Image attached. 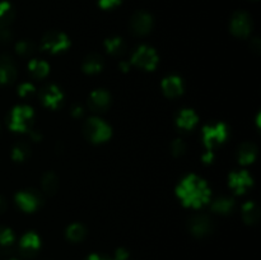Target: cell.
Here are the masks:
<instances>
[{
	"instance_id": "obj_1",
	"label": "cell",
	"mask_w": 261,
	"mask_h": 260,
	"mask_svg": "<svg viewBox=\"0 0 261 260\" xmlns=\"http://www.w3.org/2000/svg\"><path fill=\"white\" fill-rule=\"evenodd\" d=\"M177 195L185 205L199 208L208 203L211 198V191L205 181L190 175L180 183L177 188Z\"/></svg>"
},
{
	"instance_id": "obj_2",
	"label": "cell",
	"mask_w": 261,
	"mask_h": 260,
	"mask_svg": "<svg viewBox=\"0 0 261 260\" xmlns=\"http://www.w3.org/2000/svg\"><path fill=\"white\" fill-rule=\"evenodd\" d=\"M86 135L94 143H101L109 139L111 137V129L109 125L101 119H89L87 121L86 127H84Z\"/></svg>"
},
{
	"instance_id": "obj_3",
	"label": "cell",
	"mask_w": 261,
	"mask_h": 260,
	"mask_svg": "<svg viewBox=\"0 0 261 260\" xmlns=\"http://www.w3.org/2000/svg\"><path fill=\"white\" fill-rule=\"evenodd\" d=\"M33 119V111L28 106L15 107L12 112L9 127L14 132H25L30 127Z\"/></svg>"
},
{
	"instance_id": "obj_4",
	"label": "cell",
	"mask_w": 261,
	"mask_h": 260,
	"mask_svg": "<svg viewBox=\"0 0 261 260\" xmlns=\"http://www.w3.org/2000/svg\"><path fill=\"white\" fill-rule=\"evenodd\" d=\"M133 64L137 65L138 68H142L144 70H152L155 68L158 63V58L155 51L152 47H148V46H142V47L138 48L135 51V54L133 55L132 59Z\"/></svg>"
},
{
	"instance_id": "obj_5",
	"label": "cell",
	"mask_w": 261,
	"mask_h": 260,
	"mask_svg": "<svg viewBox=\"0 0 261 260\" xmlns=\"http://www.w3.org/2000/svg\"><path fill=\"white\" fill-rule=\"evenodd\" d=\"M227 138V127L223 124L212 125V126H205L203 130V139L206 147L209 149L214 147H218L219 144L226 140Z\"/></svg>"
},
{
	"instance_id": "obj_6",
	"label": "cell",
	"mask_w": 261,
	"mask_h": 260,
	"mask_svg": "<svg viewBox=\"0 0 261 260\" xmlns=\"http://www.w3.org/2000/svg\"><path fill=\"white\" fill-rule=\"evenodd\" d=\"M69 46V40L64 33L50 32L43 37L42 48L51 53H60Z\"/></svg>"
},
{
	"instance_id": "obj_7",
	"label": "cell",
	"mask_w": 261,
	"mask_h": 260,
	"mask_svg": "<svg viewBox=\"0 0 261 260\" xmlns=\"http://www.w3.org/2000/svg\"><path fill=\"white\" fill-rule=\"evenodd\" d=\"M251 18L245 12H239L233 15L231 22V30L237 37H246L251 32Z\"/></svg>"
},
{
	"instance_id": "obj_8",
	"label": "cell",
	"mask_w": 261,
	"mask_h": 260,
	"mask_svg": "<svg viewBox=\"0 0 261 260\" xmlns=\"http://www.w3.org/2000/svg\"><path fill=\"white\" fill-rule=\"evenodd\" d=\"M132 31L135 35H147L153 27V19L148 13L138 12L132 18Z\"/></svg>"
},
{
	"instance_id": "obj_9",
	"label": "cell",
	"mask_w": 261,
	"mask_h": 260,
	"mask_svg": "<svg viewBox=\"0 0 261 260\" xmlns=\"http://www.w3.org/2000/svg\"><path fill=\"white\" fill-rule=\"evenodd\" d=\"M229 185L237 194H244L252 185V178L247 171L233 172L229 176Z\"/></svg>"
},
{
	"instance_id": "obj_10",
	"label": "cell",
	"mask_w": 261,
	"mask_h": 260,
	"mask_svg": "<svg viewBox=\"0 0 261 260\" xmlns=\"http://www.w3.org/2000/svg\"><path fill=\"white\" fill-rule=\"evenodd\" d=\"M15 200H17L20 209L25 212H33L40 204L41 198L32 191H20L15 196Z\"/></svg>"
},
{
	"instance_id": "obj_11",
	"label": "cell",
	"mask_w": 261,
	"mask_h": 260,
	"mask_svg": "<svg viewBox=\"0 0 261 260\" xmlns=\"http://www.w3.org/2000/svg\"><path fill=\"white\" fill-rule=\"evenodd\" d=\"M88 105L93 111H105L110 105V94L103 89L94 91L89 97Z\"/></svg>"
},
{
	"instance_id": "obj_12",
	"label": "cell",
	"mask_w": 261,
	"mask_h": 260,
	"mask_svg": "<svg viewBox=\"0 0 261 260\" xmlns=\"http://www.w3.org/2000/svg\"><path fill=\"white\" fill-rule=\"evenodd\" d=\"M162 88L166 96L171 97V98H175V97H178L182 93V81L178 76H168V78H166L162 82Z\"/></svg>"
},
{
	"instance_id": "obj_13",
	"label": "cell",
	"mask_w": 261,
	"mask_h": 260,
	"mask_svg": "<svg viewBox=\"0 0 261 260\" xmlns=\"http://www.w3.org/2000/svg\"><path fill=\"white\" fill-rule=\"evenodd\" d=\"M41 99H42L46 106L55 109L60 105L61 99H63V93H61L58 87L50 86L43 89L42 93H41Z\"/></svg>"
},
{
	"instance_id": "obj_14",
	"label": "cell",
	"mask_w": 261,
	"mask_h": 260,
	"mask_svg": "<svg viewBox=\"0 0 261 260\" xmlns=\"http://www.w3.org/2000/svg\"><path fill=\"white\" fill-rule=\"evenodd\" d=\"M190 229L195 236H205L212 231V221L205 216H198L191 219Z\"/></svg>"
},
{
	"instance_id": "obj_15",
	"label": "cell",
	"mask_w": 261,
	"mask_h": 260,
	"mask_svg": "<svg viewBox=\"0 0 261 260\" xmlns=\"http://www.w3.org/2000/svg\"><path fill=\"white\" fill-rule=\"evenodd\" d=\"M15 78V68L9 58L0 61V84L12 82Z\"/></svg>"
},
{
	"instance_id": "obj_16",
	"label": "cell",
	"mask_w": 261,
	"mask_h": 260,
	"mask_svg": "<svg viewBox=\"0 0 261 260\" xmlns=\"http://www.w3.org/2000/svg\"><path fill=\"white\" fill-rule=\"evenodd\" d=\"M196 121H198V116H196L193 110H184L177 116V125L181 129H191L196 124Z\"/></svg>"
},
{
	"instance_id": "obj_17",
	"label": "cell",
	"mask_w": 261,
	"mask_h": 260,
	"mask_svg": "<svg viewBox=\"0 0 261 260\" xmlns=\"http://www.w3.org/2000/svg\"><path fill=\"white\" fill-rule=\"evenodd\" d=\"M256 147L251 143H245L239 152V160L242 165H247V163L254 162L255 157H256Z\"/></svg>"
},
{
	"instance_id": "obj_18",
	"label": "cell",
	"mask_w": 261,
	"mask_h": 260,
	"mask_svg": "<svg viewBox=\"0 0 261 260\" xmlns=\"http://www.w3.org/2000/svg\"><path fill=\"white\" fill-rule=\"evenodd\" d=\"M20 247L23 251L25 252H35L40 247V239L36 233L30 232V233L24 235L20 240Z\"/></svg>"
},
{
	"instance_id": "obj_19",
	"label": "cell",
	"mask_w": 261,
	"mask_h": 260,
	"mask_svg": "<svg viewBox=\"0 0 261 260\" xmlns=\"http://www.w3.org/2000/svg\"><path fill=\"white\" fill-rule=\"evenodd\" d=\"M31 74L36 78H43V76L47 75L48 73V65L47 63L42 60H31L30 65H28Z\"/></svg>"
},
{
	"instance_id": "obj_20",
	"label": "cell",
	"mask_w": 261,
	"mask_h": 260,
	"mask_svg": "<svg viewBox=\"0 0 261 260\" xmlns=\"http://www.w3.org/2000/svg\"><path fill=\"white\" fill-rule=\"evenodd\" d=\"M103 63H102V59L97 55H91L89 58H87V60L84 61L83 69L86 73L88 74H94L101 71Z\"/></svg>"
},
{
	"instance_id": "obj_21",
	"label": "cell",
	"mask_w": 261,
	"mask_h": 260,
	"mask_svg": "<svg viewBox=\"0 0 261 260\" xmlns=\"http://www.w3.org/2000/svg\"><path fill=\"white\" fill-rule=\"evenodd\" d=\"M242 216H244V219L247 222V223H255L259 219V209H257L256 204L252 203V201H249L244 205V209H242Z\"/></svg>"
},
{
	"instance_id": "obj_22",
	"label": "cell",
	"mask_w": 261,
	"mask_h": 260,
	"mask_svg": "<svg viewBox=\"0 0 261 260\" xmlns=\"http://www.w3.org/2000/svg\"><path fill=\"white\" fill-rule=\"evenodd\" d=\"M233 206H234V201L232 200V199L221 198V199H217V200L214 201L212 208H213V211L217 212V213L226 214V213H229V212L233 209Z\"/></svg>"
},
{
	"instance_id": "obj_23",
	"label": "cell",
	"mask_w": 261,
	"mask_h": 260,
	"mask_svg": "<svg viewBox=\"0 0 261 260\" xmlns=\"http://www.w3.org/2000/svg\"><path fill=\"white\" fill-rule=\"evenodd\" d=\"M66 236H68V239L70 241L78 242L84 239V236H86V229H84V227L82 224L74 223L71 226H69L68 231H66Z\"/></svg>"
},
{
	"instance_id": "obj_24",
	"label": "cell",
	"mask_w": 261,
	"mask_h": 260,
	"mask_svg": "<svg viewBox=\"0 0 261 260\" xmlns=\"http://www.w3.org/2000/svg\"><path fill=\"white\" fill-rule=\"evenodd\" d=\"M12 19L13 13L9 3H0V28H7Z\"/></svg>"
},
{
	"instance_id": "obj_25",
	"label": "cell",
	"mask_w": 261,
	"mask_h": 260,
	"mask_svg": "<svg viewBox=\"0 0 261 260\" xmlns=\"http://www.w3.org/2000/svg\"><path fill=\"white\" fill-rule=\"evenodd\" d=\"M106 47L109 53H111L112 55H120V54L124 53V42H122L121 38L115 37L110 38V40L106 41Z\"/></svg>"
},
{
	"instance_id": "obj_26",
	"label": "cell",
	"mask_w": 261,
	"mask_h": 260,
	"mask_svg": "<svg viewBox=\"0 0 261 260\" xmlns=\"http://www.w3.org/2000/svg\"><path fill=\"white\" fill-rule=\"evenodd\" d=\"M42 188L45 193L54 194L58 189V178L54 173H46L45 177L42 178Z\"/></svg>"
},
{
	"instance_id": "obj_27",
	"label": "cell",
	"mask_w": 261,
	"mask_h": 260,
	"mask_svg": "<svg viewBox=\"0 0 261 260\" xmlns=\"http://www.w3.org/2000/svg\"><path fill=\"white\" fill-rule=\"evenodd\" d=\"M13 160L15 161H23L28 155V147L23 143L18 144L17 147H14L13 149Z\"/></svg>"
},
{
	"instance_id": "obj_28",
	"label": "cell",
	"mask_w": 261,
	"mask_h": 260,
	"mask_svg": "<svg viewBox=\"0 0 261 260\" xmlns=\"http://www.w3.org/2000/svg\"><path fill=\"white\" fill-rule=\"evenodd\" d=\"M14 241V235L9 228H0V245H10Z\"/></svg>"
},
{
	"instance_id": "obj_29",
	"label": "cell",
	"mask_w": 261,
	"mask_h": 260,
	"mask_svg": "<svg viewBox=\"0 0 261 260\" xmlns=\"http://www.w3.org/2000/svg\"><path fill=\"white\" fill-rule=\"evenodd\" d=\"M32 45L30 42H27V41H22V42H19L17 45V51L20 55H28V54L32 53Z\"/></svg>"
},
{
	"instance_id": "obj_30",
	"label": "cell",
	"mask_w": 261,
	"mask_h": 260,
	"mask_svg": "<svg viewBox=\"0 0 261 260\" xmlns=\"http://www.w3.org/2000/svg\"><path fill=\"white\" fill-rule=\"evenodd\" d=\"M185 150H186V145L181 139H177L176 142L172 143V153L175 155L184 154V152H185Z\"/></svg>"
},
{
	"instance_id": "obj_31",
	"label": "cell",
	"mask_w": 261,
	"mask_h": 260,
	"mask_svg": "<svg viewBox=\"0 0 261 260\" xmlns=\"http://www.w3.org/2000/svg\"><path fill=\"white\" fill-rule=\"evenodd\" d=\"M33 92H35V88H33L32 84H22V86L19 87V94L22 97H27L30 96V94H32Z\"/></svg>"
},
{
	"instance_id": "obj_32",
	"label": "cell",
	"mask_w": 261,
	"mask_h": 260,
	"mask_svg": "<svg viewBox=\"0 0 261 260\" xmlns=\"http://www.w3.org/2000/svg\"><path fill=\"white\" fill-rule=\"evenodd\" d=\"M117 4H120V0H99V5L103 9H109V8L115 7Z\"/></svg>"
},
{
	"instance_id": "obj_33",
	"label": "cell",
	"mask_w": 261,
	"mask_h": 260,
	"mask_svg": "<svg viewBox=\"0 0 261 260\" xmlns=\"http://www.w3.org/2000/svg\"><path fill=\"white\" fill-rule=\"evenodd\" d=\"M127 256H129V254H127L126 250L119 249L116 251V260H126Z\"/></svg>"
},
{
	"instance_id": "obj_34",
	"label": "cell",
	"mask_w": 261,
	"mask_h": 260,
	"mask_svg": "<svg viewBox=\"0 0 261 260\" xmlns=\"http://www.w3.org/2000/svg\"><path fill=\"white\" fill-rule=\"evenodd\" d=\"M83 114V110L81 109V107H75V109H74V111H73V115L74 116H81V115Z\"/></svg>"
},
{
	"instance_id": "obj_35",
	"label": "cell",
	"mask_w": 261,
	"mask_h": 260,
	"mask_svg": "<svg viewBox=\"0 0 261 260\" xmlns=\"http://www.w3.org/2000/svg\"><path fill=\"white\" fill-rule=\"evenodd\" d=\"M88 260H111V259H106V257H101V256H98V255H91V256L88 257Z\"/></svg>"
},
{
	"instance_id": "obj_36",
	"label": "cell",
	"mask_w": 261,
	"mask_h": 260,
	"mask_svg": "<svg viewBox=\"0 0 261 260\" xmlns=\"http://www.w3.org/2000/svg\"><path fill=\"white\" fill-rule=\"evenodd\" d=\"M212 157H213V155L211 154V152H208L206 153V155H204V161H205V162H209V161L212 160Z\"/></svg>"
},
{
	"instance_id": "obj_37",
	"label": "cell",
	"mask_w": 261,
	"mask_h": 260,
	"mask_svg": "<svg viewBox=\"0 0 261 260\" xmlns=\"http://www.w3.org/2000/svg\"><path fill=\"white\" fill-rule=\"evenodd\" d=\"M4 208V201L2 200V198H0V209Z\"/></svg>"
}]
</instances>
